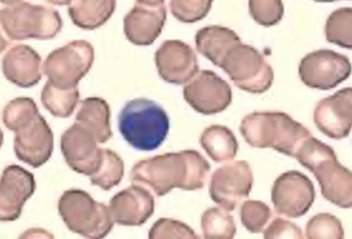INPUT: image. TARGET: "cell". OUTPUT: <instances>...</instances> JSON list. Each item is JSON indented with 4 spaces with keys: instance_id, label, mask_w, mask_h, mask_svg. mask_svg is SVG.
Segmentation results:
<instances>
[{
    "instance_id": "4316f807",
    "label": "cell",
    "mask_w": 352,
    "mask_h": 239,
    "mask_svg": "<svg viewBox=\"0 0 352 239\" xmlns=\"http://www.w3.org/2000/svg\"><path fill=\"white\" fill-rule=\"evenodd\" d=\"M37 105L30 97H19L3 108V122L9 131L16 133L39 116Z\"/></svg>"
},
{
    "instance_id": "ba28073f",
    "label": "cell",
    "mask_w": 352,
    "mask_h": 239,
    "mask_svg": "<svg viewBox=\"0 0 352 239\" xmlns=\"http://www.w3.org/2000/svg\"><path fill=\"white\" fill-rule=\"evenodd\" d=\"M94 59L93 45L85 40H74L50 53L42 68L51 83L72 89L89 72Z\"/></svg>"
},
{
    "instance_id": "ffe728a7",
    "label": "cell",
    "mask_w": 352,
    "mask_h": 239,
    "mask_svg": "<svg viewBox=\"0 0 352 239\" xmlns=\"http://www.w3.org/2000/svg\"><path fill=\"white\" fill-rule=\"evenodd\" d=\"M3 72L16 87H34L42 79L41 56L30 45H14L3 57Z\"/></svg>"
},
{
    "instance_id": "6da1fadb",
    "label": "cell",
    "mask_w": 352,
    "mask_h": 239,
    "mask_svg": "<svg viewBox=\"0 0 352 239\" xmlns=\"http://www.w3.org/2000/svg\"><path fill=\"white\" fill-rule=\"evenodd\" d=\"M210 170V164L200 152L184 150L139 160L130 172V180L147 185L162 198L174 187L184 191L204 189Z\"/></svg>"
},
{
    "instance_id": "f546056e",
    "label": "cell",
    "mask_w": 352,
    "mask_h": 239,
    "mask_svg": "<svg viewBox=\"0 0 352 239\" xmlns=\"http://www.w3.org/2000/svg\"><path fill=\"white\" fill-rule=\"evenodd\" d=\"M345 236L342 222L331 214L314 216L306 225L308 239H342Z\"/></svg>"
},
{
    "instance_id": "2e32d148",
    "label": "cell",
    "mask_w": 352,
    "mask_h": 239,
    "mask_svg": "<svg viewBox=\"0 0 352 239\" xmlns=\"http://www.w3.org/2000/svg\"><path fill=\"white\" fill-rule=\"evenodd\" d=\"M317 129L330 138H347L352 127V89L346 87L319 101L314 111Z\"/></svg>"
},
{
    "instance_id": "603a6c76",
    "label": "cell",
    "mask_w": 352,
    "mask_h": 239,
    "mask_svg": "<svg viewBox=\"0 0 352 239\" xmlns=\"http://www.w3.org/2000/svg\"><path fill=\"white\" fill-rule=\"evenodd\" d=\"M68 13L76 28L85 30H97L108 22L116 11V1H69Z\"/></svg>"
},
{
    "instance_id": "4dcf8cb0",
    "label": "cell",
    "mask_w": 352,
    "mask_h": 239,
    "mask_svg": "<svg viewBox=\"0 0 352 239\" xmlns=\"http://www.w3.org/2000/svg\"><path fill=\"white\" fill-rule=\"evenodd\" d=\"M241 221L250 232L258 234L271 220V208L260 200H245L241 206Z\"/></svg>"
},
{
    "instance_id": "9c48e42d",
    "label": "cell",
    "mask_w": 352,
    "mask_h": 239,
    "mask_svg": "<svg viewBox=\"0 0 352 239\" xmlns=\"http://www.w3.org/2000/svg\"><path fill=\"white\" fill-rule=\"evenodd\" d=\"M298 74L306 87L328 91L349 78L351 63L347 56L332 50H318L302 59Z\"/></svg>"
},
{
    "instance_id": "d6986e66",
    "label": "cell",
    "mask_w": 352,
    "mask_h": 239,
    "mask_svg": "<svg viewBox=\"0 0 352 239\" xmlns=\"http://www.w3.org/2000/svg\"><path fill=\"white\" fill-rule=\"evenodd\" d=\"M113 221L122 227H140L146 223L155 210L152 193L141 185H132L110 200Z\"/></svg>"
},
{
    "instance_id": "83f0119b",
    "label": "cell",
    "mask_w": 352,
    "mask_h": 239,
    "mask_svg": "<svg viewBox=\"0 0 352 239\" xmlns=\"http://www.w3.org/2000/svg\"><path fill=\"white\" fill-rule=\"evenodd\" d=\"M201 229L206 239H232L236 233L234 218L219 208H208L204 212Z\"/></svg>"
},
{
    "instance_id": "3957f363",
    "label": "cell",
    "mask_w": 352,
    "mask_h": 239,
    "mask_svg": "<svg viewBox=\"0 0 352 239\" xmlns=\"http://www.w3.org/2000/svg\"><path fill=\"white\" fill-rule=\"evenodd\" d=\"M240 132L252 148L274 149L285 156H296L311 132L285 112H252L245 116Z\"/></svg>"
},
{
    "instance_id": "cb8c5ba5",
    "label": "cell",
    "mask_w": 352,
    "mask_h": 239,
    "mask_svg": "<svg viewBox=\"0 0 352 239\" xmlns=\"http://www.w3.org/2000/svg\"><path fill=\"white\" fill-rule=\"evenodd\" d=\"M200 145L215 163L230 162L236 156L239 143L233 132L227 126L212 125L204 129Z\"/></svg>"
},
{
    "instance_id": "4fadbf2b",
    "label": "cell",
    "mask_w": 352,
    "mask_h": 239,
    "mask_svg": "<svg viewBox=\"0 0 352 239\" xmlns=\"http://www.w3.org/2000/svg\"><path fill=\"white\" fill-rule=\"evenodd\" d=\"M98 143L89 129L76 122L61 135L60 150L69 167L91 177L102 163L103 149Z\"/></svg>"
},
{
    "instance_id": "7a4b0ae2",
    "label": "cell",
    "mask_w": 352,
    "mask_h": 239,
    "mask_svg": "<svg viewBox=\"0 0 352 239\" xmlns=\"http://www.w3.org/2000/svg\"><path fill=\"white\" fill-rule=\"evenodd\" d=\"M294 158L315 175L325 200L345 209L352 207L351 170L338 162L330 146L311 136L302 143Z\"/></svg>"
},
{
    "instance_id": "5b68a950",
    "label": "cell",
    "mask_w": 352,
    "mask_h": 239,
    "mask_svg": "<svg viewBox=\"0 0 352 239\" xmlns=\"http://www.w3.org/2000/svg\"><path fill=\"white\" fill-rule=\"evenodd\" d=\"M0 22L6 35L15 41L53 39L63 28L60 14L53 8L17 0L1 1Z\"/></svg>"
},
{
    "instance_id": "ac0fdd59",
    "label": "cell",
    "mask_w": 352,
    "mask_h": 239,
    "mask_svg": "<svg viewBox=\"0 0 352 239\" xmlns=\"http://www.w3.org/2000/svg\"><path fill=\"white\" fill-rule=\"evenodd\" d=\"M36 190L34 175L19 165L3 169L0 181V220L15 221L22 215L23 207Z\"/></svg>"
},
{
    "instance_id": "52a82bcc",
    "label": "cell",
    "mask_w": 352,
    "mask_h": 239,
    "mask_svg": "<svg viewBox=\"0 0 352 239\" xmlns=\"http://www.w3.org/2000/svg\"><path fill=\"white\" fill-rule=\"evenodd\" d=\"M220 68L229 76L235 87L252 94L271 89L274 72L261 53L252 45H235L223 59Z\"/></svg>"
},
{
    "instance_id": "8fae6325",
    "label": "cell",
    "mask_w": 352,
    "mask_h": 239,
    "mask_svg": "<svg viewBox=\"0 0 352 239\" xmlns=\"http://www.w3.org/2000/svg\"><path fill=\"white\" fill-rule=\"evenodd\" d=\"M315 198L314 183L307 176L296 170L281 174L272 189L275 211L292 219L303 217L311 209Z\"/></svg>"
},
{
    "instance_id": "44dd1931",
    "label": "cell",
    "mask_w": 352,
    "mask_h": 239,
    "mask_svg": "<svg viewBox=\"0 0 352 239\" xmlns=\"http://www.w3.org/2000/svg\"><path fill=\"white\" fill-rule=\"evenodd\" d=\"M240 43H242L241 38L234 30L219 25L201 28L196 34L198 52L218 67L228 52Z\"/></svg>"
},
{
    "instance_id": "7402d4cb",
    "label": "cell",
    "mask_w": 352,
    "mask_h": 239,
    "mask_svg": "<svg viewBox=\"0 0 352 239\" xmlns=\"http://www.w3.org/2000/svg\"><path fill=\"white\" fill-rule=\"evenodd\" d=\"M110 118V106L104 99L88 97L80 103L76 122L89 129L99 143H105L113 136Z\"/></svg>"
},
{
    "instance_id": "d6a6232c",
    "label": "cell",
    "mask_w": 352,
    "mask_h": 239,
    "mask_svg": "<svg viewBox=\"0 0 352 239\" xmlns=\"http://www.w3.org/2000/svg\"><path fill=\"white\" fill-rule=\"evenodd\" d=\"M210 0H172L170 3L174 18L183 23L204 20L212 9Z\"/></svg>"
},
{
    "instance_id": "d4e9b609",
    "label": "cell",
    "mask_w": 352,
    "mask_h": 239,
    "mask_svg": "<svg viewBox=\"0 0 352 239\" xmlns=\"http://www.w3.org/2000/svg\"><path fill=\"white\" fill-rule=\"evenodd\" d=\"M80 99L78 87L61 89L47 81L41 92V103L52 116L69 118L74 114Z\"/></svg>"
},
{
    "instance_id": "f1b7e54d",
    "label": "cell",
    "mask_w": 352,
    "mask_h": 239,
    "mask_svg": "<svg viewBox=\"0 0 352 239\" xmlns=\"http://www.w3.org/2000/svg\"><path fill=\"white\" fill-rule=\"evenodd\" d=\"M325 37L338 47L352 48V9L340 8L331 13L325 23Z\"/></svg>"
},
{
    "instance_id": "e0dca14e",
    "label": "cell",
    "mask_w": 352,
    "mask_h": 239,
    "mask_svg": "<svg viewBox=\"0 0 352 239\" xmlns=\"http://www.w3.org/2000/svg\"><path fill=\"white\" fill-rule=\"evenodd\" d=\"M53 150L54 134L41 114L15 133V156L32 167L39 168L47 163Z\"/></svg>"
},
{
    "instance_id": "9a60e30c",
    "label": "cell",
    "mask_w": 352,
    "mask_h": 239,
    "mask_svg": "<svg viewBox=\"0 0 352 239\" xmlns=\"http://www.w3.org/2000/svg\"><path fill=\"white\" fill-rule=\"evenodd\" d=\"M166 20L164 0H138L124 18L126 38L135 45H151L160 37Z\"/></svg>"
},
{
    "instance_id": "7c38bea8",
    "label": "cell",
    "mask_w": 352,
    "mask_h": 239,
    "mask_svg": "<svg viewBox=\"0 0 352 239\" xmlns=\"http://www.w3.org/2000/svg\"><path fill=\"white\" fill-rule=\"evenodd\" d=\"M183 95L191 108L204 116L223 112L232 101L229 83L210 70L198 72L184 87Z\"/></svg>"
},
{
    "instance_id": "e575fe53",
    "label": "cell",
    "mask_w": 352,
    "mask_h": 239,
    "mask_svg": "<svg viewBox=\"0 0 352 239\" xmlns=\"http://www.w3.org/2000/svg\"><path fill=\"white\" fill-rule=\"evenodd\" d=\"M264 238L301 239L303 238V235H302L301 229L298 225H294V222L277 218L264 231Z\"/></svg>"
},
{
    "instance_id": "5bb4252c",
    "label": "cell",
    "mask_w": 352,
    "mask_h": 239,
    "mask_svg": "<svg viewBox=\"0 0 352 239\" xmlns=\"http://www.w3.org/2000/svg\"><path fill=\"white\" fill-rule=\"evenodd\" d=\"M155 63L162 79L176 85L188 83L199 72L196 52L181 40H166L155 53Z\"/></svg>"
},
{
    "instance_id": "277c9868",
    "label": "cell",
    "mask_w": 352,
    "mask_h": 239,
    "mask_svg": "<svg viewBox=\"0 0 352 239\" xmlns=\"http://www.w3.org/2000/svg\"><path fill=\"white\" fill-rule=\"evenodd\" d=\"M118 129L132 148L154 151L162 146L169 134V116L151 99H132L120 111Z\"/></svg>"
},
{
    "instance_id": "484cf974",
    "label": "cell",
    "mask_w": 352,
    "mask_h": 239,
    "mask_svg": "<svg viewBox=\"0 0 352 239\" xmlns=\"http://www.w3.org/2000/svg\"><path fill=\"white\" fill-rule=\"evenodd\" d=\"M125 165L118 153L103 149L102 163L99 169L91 176V183L104 191L112 190L122 183Z\"/></svg>"
},
{
    "instance_id": "30bf717a",
    "label": "cell",
    "mask_w": 352,
    "mask_h": 239,
    "mask_svg": "<svg viewBox=\"0 0 352 239\" xmlns=\"http://www.w3.org/2000/svg\"><path fill=\"white\" fill-rule=\"evenodd\" d=\"M252 185L254 175L250 164L235 160L214 172L210 178V198L226 211H233L248 198Z\"/></svg>"
},
{
    "instance_id": "8992f818",
    "label": "cell",
    "mask_w": 352,
    "mask_h": 239,
    "mask_svg": "<svg viewBox=\"0 0 352 239\" xmlns=\"http://www.w3.org/2000/svg\"><path fill=\"white\" fill-rule=\"evenodd\" d=\"M58 212L72 232L86 238H103L114 225L110 208L78 189L63 193L58 200Z\"/></svg>"
},
{
    "instance_id": "836d02e7",
    "label": "cell",
    "mask_w": 352,
    "mask_h": 239,
    "mask_svg": "<svg viewBox=\"0 0 352 239\" xmlns=\"http://www.w3.org/2000/svg\"><path fill=\"white\" fill-rule=\"evenodd\" d=\"M148 237L152 239L199 238L195 231L184 222L166 218L155 222L149 231Z\"/></svg>"
},
{
    "instance_id": "1f68e13d",
    "label": "cell",
    "mask_w": 352,
    "mask_h": 239,
    "mask_svg": "<svg viewBox=\"0 0 352 239\" xmlns=\"http://www.w3.org/2000/svg\"><path fill=\"white\" fill-rule=\"evenodd\" d=\"M248 7L252 18L264 28L278 24L284 17V3L279 0H252Z\"/></svg>"
}]
</instances>
